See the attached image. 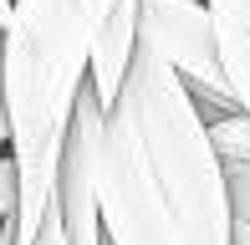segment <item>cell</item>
I'll list each match as a JSON object with an SVG mask.
<instances>
[{"label": "cell", "instance_id": "6da1fadb", "mask_svg": "<svg viewBox=\"0 0 250 245\" xmlns=\"http://www.w3.org/2000/svg\"><path fill=\"white\" fill-rule=\"evenodd\" d=\"M112 0H10L0 26V102H5V159L16 169V245H36L56 204L66 128L87 87L92 36Z\"/></svg>", "mask_w": 250, "mask_h": 245}, {"label": "cell", "instance_id": "7a4b0ae2", "mask_svg": "<svg viewBox=\"0 0 250 245\" xmlns=\"http://www.w3.org/2000/svg\"><path fill=\"white\" fill-rule=\"evenodd\" d=\"M112 107L138 133L143 153H148V169H153L158 189H164V204L174 215L184 245H230L225 169L209 148L204 118H199L194 97H189V87L174 77V66L143 36H138L133 66L123 77V92Z\"/></svg>", "mask_w": 250, "mask_h": 245}, {"label": "cell", "instance_id": "3957f363", "mask_svg": "<svg viewBox=\"0 0 250 245\" xmlns=\"http://www.w3.org/2000/svg\"><path fill=\"white\" fill-rule=\"evenodd\" d=\"M97 220L107 245H184L164 204V189L148 169V153L118 107L102 122L97 148Z\"/></svg>", "mask_w": 250, "mask_h": 245}, {"label": "cell", "instance_id": "277c9868", "mask_svg": "<svg viewBox=\"0 0 250 245\" xmlns=\"http://www.w3.org/2000/svg\"><path fill=\"white\" fill-rule=\"evenodd\" d=\"M138 36L174 66V77L189 87L199 118H225L240 113L230 97L220 66V46H214V20L204 0H138Z\"/></svg>", "mask_w": 250, "mask_h": 245}, {"label": "cell", "instance_id": "5b68a950", "mask_svg": "<svg viewBox=\"0 0 250 245\" xmlns=\"http://www.w3.org/2000/svg\"><path fill=\"white\" fill-rule=\"evenodd\" d=\"M133 51H138V0H112L107 20H102L97 36H92V57H87V87H92V97L107 113H112V102L123 92Z\"/></svg>", "mask_w": 250, "mask_h": 245}, {"label": "cell", "instance_id": "8992f818", "mask_svg": "<svg viewBox=\"0 0 250 245\" xmlns=\"http://www.w3.org/2000/svg\"><path fill=\"white\" fill-rule=\"evenodd\" d=\"M204 5H209V20H214V46H220L230 97L250 118V0H204Z\"/></svg>", "mask_w": 250, "mask_h": 245}, {"label": "cell", "instance_id": "52a82bcc", "mask_svg": "<svg viewBox=\"0 0 250 245\" xmlns=\"http://www.w3.org/2000/svg\"><path fill=\"white\" fill-rule=\"evenodd\" d=\"M204 133H209V148H214V159H220V169L225 163H250V118L245 113L209 118Z\"/></svg>", "mask_w": 250, "mask_h": 245}, {"label": "cell", "instance_id": "ba28073f", "mask_svg": "<svg viewBox=\"0 0 250 245\" xmlns=\"http://www.w3.org/2000/svg\"><path fill=\"white\" fill-rule=\"evenodd\" d=\"M225 204L235 225H250V163H225Z\"/></svg>", "mask_w": 250, "mask_h": 245}, {"label": "cell", "instance_id": "9c48e42d", "mask_svg": "<svg viewBox=\"0 0 250 245\" xmlns=\"http://www.w3.org/2000/svg\"><path fill=\"white\" fill-rule=\"evenodd\" d=\"M16 215V169H10V159H0V225Z\"/></svg>", "mask_w": 250, "mask_h": 245}, {"label": "cell", "instance_id": "30bf717a", "mask_svg": "<svg viewBox=\"0 0 250 245\" xmlns=\"http://www.w3.org/2000/svg\"><path fill=\"white\" fill-rule=\"evenodd\" d=\"M230 245H250V225H235L230 220Z\"/></svg>", "mask_w": 250, "mask_h": 245}, {"label": "cell", "instance_id": "8fae6325", "mask_svg": "<svg viewBox=\"0 0 250 245\" xmlns=\"http://www.w3.org/2000/svg\"><path fill=\"white\" fill-rule=\"evenodd\" d=\"M5 143H10V128H5V102H0V153H5Z\"/></svg>", "mask_w": 250, "mask_h": 245}, {"label": "cell", "instance_id": "7c38bea8", "mask_svg": "<svg viewBox=\"0 0 250 245\" xmlns=\"http://www.w3.org/2000/svg\"><path fill=\"white\" fill-rule=\"evenodd\" d=\"M5 16H10V0H0V26H5Z\"/></svg>", "mask_w": 250, "mask_h": 245}, {"label": "cell", "instance_id": "4fadbf2b", "mask_svg": "<svg viewBox=\"0 0 250 245\" xmlns=\"http://www.w3.org/2000/svg\"><path fill=\"white\" fill-rule=\"evenodd\" d=\"M62 245H66V235H62Z\"/></svg>", "mask_w": 250, "mask_h": 245}]
</instances>
